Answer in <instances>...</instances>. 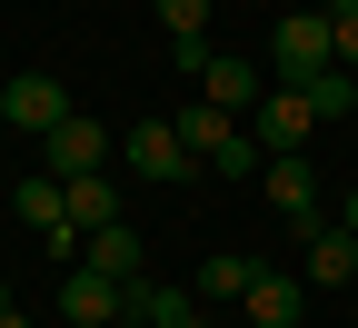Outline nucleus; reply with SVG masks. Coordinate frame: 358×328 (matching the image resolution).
Here are the masks:
<instances>
[{"label": "nucleus", "mask_w": 358, "mask_h": 328, "mask_svg": "<svg viewBox=\"0 0 358 328\" xmlns=\"http://www.w3.org/2000/svg\"><path fill=\"white\" fill-rule=\"evenodd\" d=\"M100 159H110V139H100V120H80V110L40 139V169H50V179H90Z\"/></svg>", "instance_id": "6"}, {"label": "nucleus", "mask_w": 358, "mask_h": 328, "mask_svg": "<svg viewBox=\"0 0 358 328\" xmlns=\"http://www.w3.org/2000/svg\"><path fill=\"white\" fill-rule=\"evenodd\" d=\"M110 328H129V318H110Z\"/></svg>", "instance_id": "22"}, {"label": "nucleus", "mask_w": 358, "mask_h": 328, "mask_svg": "<svg viewBox=\"0 0 358 328\" xmlns=\"http://www.w3.org/2000/svg\"><path fill=\"white\" fill-rule=\"evenodd\" d=\"M0 90H10V80H0Z\"/></svg>", "instance_id": "23"}, {"label": "nucleus", "mask_w": 358, "mask_h": 328, "mask_svg": "<svg viewBox=\"0 0 358 328\" xmlns=\"http://www.w3.org/2000/svg\"><path fill=\"white\" fill-rule=\"evenodd\" d=\"M259 190H268V209H279L299 239L329 219V209H319V169H308V159H268V169H259Z\"/></svg>", "instance_id": "5"}, {"label": "nucleus", "mask_w": 358, "mask_h": 328, "mask_svg": "<svg viewBox=\"0 0 358 328\" xmlns=\"http://www.w3.org/2000/svg\"><path fill=\"white\" fill-rule=\"evenodd\" d=\"M249 278H259V259H239V249H209L189 299H199V308H209V299H249Z\"/></svg>", "instance_id": "14"}, {"label": "nucleus", "mask_w": 358, "mask_h": 328, "mask_svg": "<svg viewBox=\"0 0 358 328\" xmlns=\"http://www.w3.org/2000/svg\"><path fill=\"white\" fill-rule=\"evenodd\" d=\"M120 159L140 169V179H159V190H179V179H199V159L179 150V129H169V120H129V129H120Z\"/></svg>", "instance_id": "3"}, {"label": "nucleus", "mask_w": 358, "mask_h": 328, "mask_svg": "<svg viewBox=\"0 0 358 328\" xmlns=\"http://www.w3.org/2000/svg\"><path fill=\"white\" fill-rule=\"evenodd\" d=\"M0 120H10V129H20V139H50V129H60V120H70V90H60V80H50V70H20V80H10V90H0Z\"/></svg>", "instance_id": "4"}, {"label": "nucleus", "mask_w": 358, "mask_h": 328, "mask_svg": "<svg viewBox=\"0 0 358 328\" xmlns=\"http://www.w3.org/2000/svg\"><path fill=\"white\" fill-rule=\"evenodd\" d=\"M80 269H100V278H140V229H129V219L90 229V239H80Z\"/></svg>", "instance_id": "12"}, {"label": "nucleus", "mask_w": 358, "mask_h": 328, "mask_svg": "<svg viewBox=\"0 0 358 328\" xmlns=\"http://www.w3.org/2000/svg\"><path fill=\"white\" fill-rule=\"evenodd\" d=\"M120 289H129V278L70 269V278H60V318H70V328H110V318H120Z\"/></svg>", "instance_id": "8"}, {"label": "nucleus", "mask_w": 358, "mask_h": 328, "mask_svg": "<svg viewBox=\"0 0 358 328\" xmlns=\"http://www.w3.org/2000/svg\"><path fill=\"white\" fill-rule=\"evenodd\" d=\"M329 40H338V70L358 80V10H329Z\"/></svg>", "instance_id": "17"}, {"label": "nucleus", "mask_w": 358, "mask_h": 328, "mask_svg": "<svg viewBox=\"0 0 358 328\" xmlns=\"http://www.w3.org/2000/svg\"><path fill=\"white\" fill-rule=\"evenodd\" d=\"M60 199H70V229L90 239V229H110V219H120V179H110V169H90V179H60Z\"/></svg>", "instance_id": "13"}, {"label": "nucleus", "mask_w": 358, "mask_h": 328, "mask_svg": "<svg viewBox=\"0 0 358 328\" xmlns=\"http://www.w3.org/2000/svg\"><path fill=\"white\" fill-rule=\"evenodd\" d=\"M338 229H358V179H348V199H338Z\"/></svg>", "instance_id": "19"}, {"label": "nucleus", "mask_w": 358, "mask_h": 328, "mask_svg": "<svg viewBox=\"0 0 358 328\" xmlns=\"http://www.w3.org/2000/svg\"><path fill=\"white\" fill-rule=\"evenodd\" d=\"M199 100H209V110H229V120H249V110H259V60L209 50V70H199Z\"/></svg>", "instance_id": "9"}, {"label": "nucleus", "mask_w": 358, "mask_h": 328, "mask_svg": "<svg viewBox=\"0 0 358 328\" xmlns=\"http://www.w3.org/2000/svg\"><path fill=\"white\" fill-rule=\"evenodd\" d=\"M0 328H30V308H20V299H10V308H0Z\"/></svg>", "instance_id": "20"}, {"label": "nucleus", "mask_w": 358, "mask_h": 328, "mask_svg": "<svg viewBox=\"0 0 358 328\" xmlns=\"http://www.w3.org/2000/svg\"><path fill=\"white\" fill-rule=\"evenodd\" d=\"M189 328H209V318H189Z\"/></svg>", "instance_id": "21"}, {"label": "nucleus", "mask_w": 358, "mask_h": 328, "mask_svg": "<svg viewBox=\"0 0 358 328\" xmlns=\"http://www.w3.org/2000/svg\"><path fill=\"white\" fill-rule=\"evenodd\" d=\"M0 308H10V299H0Z\"/></svg>", "instance_id": "24"}, {"label": "nucleus", "mask_w": 358, "mask_h": 328, "mask_svg": "<svg viewBox=\"0 0 358 328\" xmlns=\"http://www.w3.org/2000/svg\"><path fill=\"white\" fill-rule=\"evenodd\" d=\"M299 249H308V259H299L308 289H338V278H358V229H338V219H319Z\"/></svg>", "instance_id": "7"}, {"label": "nucleus", "mask_w": 358, "mask_h": 328, "mask_svg": "<svg viewBox=\"0 0 358 328\" xmlns=\"http://www.w3.org/2000/svg\"><path fill=\"white\" fill-rule=\"evenodd\" d=\"M299 100H308V120H348L358 110V80L348 70H319V80H299Z\"/></svg>", "instance_id": "15"}, {"label": "nucleus", "mask_w": 358, "mask_h": 328, "mask_svg": "<svg viewBox=\"0 0 358 328\" xmlns=\"http://www.w3.org/2000/svg\"><path fill=\"white\" fill-rule=\"evenodd\" d=\"M239 308H249V328H299V308H308V278H289V269H259Z\"/></svg>", "instance_id": "10"}, {"label": "nucleus", "mask_w": 358, "mask_h": 328, "mask_svg": "<svg viewBox=\"0 0 358 328\" xmlns=\"http://www.w3.org/2000/svg\"><path fill=\"white\" fill-rule=\"evenodd\" d=\"M268 60H279V90L338 70V40H329V10H289L279 30H268Z\"/></svg>", "instance_id": "1"}, {"label": "nucleus", "mask_w": 358, "mask_h": 328, "mask_svg": "<svg viewBox=\"0 0 358 328\" xmlns=\"http://www.w3.org/2000/svg\"><path fill=\"white\" fill-rule=\"evenodd\" d=\"M239 129L259 139V159H308V129H319V120H308L299 90H259V110H249Z\"/></svg>", "instance_id": "2"}, {"label": "nucleus", "mask_w": 358, "mask_h": 328, "mask_svg": "<svg viewBox=\"0 0 358 328\" xmlns=\"http://www.w3.org/2000/svg\"><path fill=\"white\" fill-rule=\"evenodd\" d=\"M159 30H169V50H199L209 40V0H159Z\"/></svg>", "instance_id": "16"}, {"label": "nucleus", "mask_w": 358, "mask_h": 328, "mask_svg": "<svg viewBox=\"0 0 358 328\" xmlns=\"http://www.w3.org/2000/svg\"><path fill=\"white\" fill-rule=\"evenodd\" d=\"M209 169H229V179H239V169H268V159H259V139H249V129H239V139H229V150H219V159H209Z\"/></svg>", "instance_id": "18"}, {"label": "nucleus", "mask_w": 358, "mask_h": 328, "mask_svg": "<svg viewBox=\"0 0 358 328\" xmlns=\"http://www.w3.org/2000/svg\"><path fill=\"white\" fill-rule=\"evenodd\" d=\"M179 150H189V159H219V150H229V139H239V120L229 110H209V100H179Z\"/></svg>", "instance_id": "11"}]
</instances>
